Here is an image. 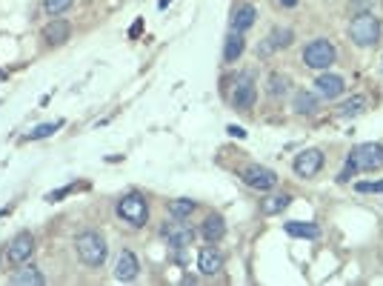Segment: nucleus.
I'll return each mask as SVG.
<instances>
[{
	"instance_id": "17",
	"label": "nucleus",
	"mask_w": 383,
	"mask_h": 286,
	"mask_svg": "<svg viewBox=\"0 0 383 286\" xmlns=\"http://www.w3.org/2000/svg\"><path fill=\"white\" fill-rule=\"evenodd\" d=\"M69 23H63V20H52L49 26L43 29V37L49 40V43H66L69 40Z\"/></svg>"
},
{
	"instance_id": "5",
	"label": "nucleus",
	"mask_w": 383,
	"mask_h": 286,
	"mask_svg": "<svg viewBox=\"0 0 383 286\" xmlns=\"http://www.w3.org/2000/svg\"><path fill=\"white\" fill-rule=\"evenodd\" d=\"M117 214H121V218L126 224H132V226H143L146 218H149V203H146L143 195L132 192V195H126L121 203H117Z\"/></svg>"
},
{
	"instance_id": "21",
	"label": "nucleus",
	"mask_w": 383,
	"mask_h": 286,
	"mask_svg": "<svg viewBox=\"0 0 383 286\" xmlns=\"http://www.w3.org/2000/svg\"><path fill=\"white\" fill-rule=\"evenodd\" d=\"M192 212H195V201H186V198L172 201V206H169V214H172L175 221H186Z\"/></svg>"
},
{
	"instance_id": "19",
	"label": "nucleus",
	"mask_w": 383,
	"mask_h": 286,
	"mask_svg": "<svg viewBox=\"0 0 383 286\" xmlns=\"http://www.w3.org/2000/svg\"><path fill=\"white\" fill-rule=\"evenodd\" d=\"M286 232L292 237H318L321 235V229L315 224H300V221H289L286 224Z\"/></svg>"
},
{
	"instance_id": "25",
	"label": "nucleus",
	"mask_w": 383,
	"mask_h": 286,
	"mask_svg": "<svg viewBox=\"0 0 383 286\" xmlns=\"http://www.w3.org/2000/svg\"><path fill=\"white\" fill-rule=\"evenodd\" d=\"M286 89H289V78H283V75H272L269 78V94H272V98H283Z\"/></svg>"
},
{
	"instance_id": "31",
	"label": "nucleus",
	"mask_w": 383,
	"mask_h": 286,
	"mask_svg": "<svg viewBox=\"0 0 383 286\" xmlns=\"http://www.w3.org/2000/svg\"><path fill=\"white\" fill-rule=\"evenodd\" d=\"M278 3H280V6H286V9H289V6H298V3H300V0H278Z\"/></svg>"
},
{
	"instance_id": "7",
	"label": "nucleus",
	"mask_w": 383,
	"mask_h": 286,
	"mask_svg": "<svg viewBox=\"0 0 383 286\" xmlns=\"http://www.w3.org/2000/svg\"><path fill=\"white\" fill-rule=\"evenodd\" d=\"M255 98H257V89H255V81L249 75H241L235 83V92H232V106L235 109H252L255 106Z\"/></svg>"
},
{
	"instance_id": "26",
	"label": "nucleus",
	"mask_w": 383,
	"mask_h": 286,
	"mask_svg": "<svg viewBox=\"0 0 383 286\" xmlns=\"http://www.w3.org/2000/svg\"><path fill=\"white\" fill-rule=\"evenodd\" d=\"M71 3H75V0H46V3H43V9H46V12H49V15L55 17V15H63V12H66Z\"/></svg>"
},
{
	"instance_id": "3",
	"label": "nucleus",
	"mask_w": 383,
	"mask_h": 286,
	"mask_svg": "<svg viewBox=\"0 0 383 286\" xmlns=\"http://www.w3.org/2000/svg\"><path fill=\"white\" fill-rule=\"evenodd\" d=\"M334 58H338V52H334V43L326 40V37H318L312 40L303 49V63L309 69H329L334 63Z\"/></svg>"
},
{
	"instance_id": "8",
	"label": "nucleus",
	"mask_w": 383,
	"mask_h": 286,
	"mask_svg": "<svg viewBox=\"0 0 383 286\" xmlns=\"http://www.w3.org/2000/svg\"><path fill=\"white\" fill-rule=\"evenodd\" d=\"M323 169V152L321 149H303L295 158V172L300 178H315Z\"/></svg>"
},
{
	"instance_id": "29",
	"label": "nucleus",
	"mask_w": 383,
	"mask_h": 286,
	"mask_svg": "<svg viewBox=\"0 0 383 286\" xmlns=\"http://www.w3.org/2000/svg\"><path fill=\"white\" fill-rule=\"evenodd\" d=\"M355 189H357V192H383V180H375V183L364 180V183H357Z\"/></svg>"
},
{
	"instance_id": "20",
	"label": "nucleus",
	"mask_w": 383,
	"mask_h": 286,
	"mask_svg": "<svg viewBox=\"0 0 383 286\" xmlns=\"http://www.w3.org/2000/svg\"><path fill=\"white\" fill-rule=\"evenodd\" d=\"M295 109L300 115H315L318 112V101H315V94H309V92H298L295 94Z\"/></svg>"
},
{
	"instance_id": "16",
	"label": "nucleus",
	"mask_w": 383,
	"mask_h": 286,
	"mask_svg": "<svg viewBox=\"0 0 383 286\" xmlns=\"http://www.w3.org/2000/svg\"><path fill=\"white\" fill-rule=\"evenodd\" d=\"M255 15H257L255 6H249V3L241 6V9L235 12V17H232V29L235 32H246L249 26H255Z\"/></svg>"
},
{
	"instance_id": "22",
	"label": "nucleus",
	"mask_w": 383,
	"mask_h": 286,
	"mask_svg": "<svg viewBox=\"0 0 383 286\" xmlns=\"http://www.w3.org/2000/svg\"><path fill=\"white\" fill-rule=\"evenodd\" d=\"M289 195H272V198H266L263 201V212L266 214H278V212H283L286 206H289Z\"/></svg>"
},
{
	"instance_id": "4",
	"label": "nucleus",
	"mask_w": 383,
	"mask_h": 286,
	"mask_svg": "<svg viewBox=\"0 0 383 286\" xmlns=\"http://www.w3.org/2000/svg\"><path fill=\"white\" fill-rule=\"evenodd\" d=\"M349 166L355 172L357 169H364V172L380 169V166H383V146H380V143H361V146L349 155Z\"/></svg>"
},
{
	"instance_id": "10",
	"label": "nucleus",
	"mask_w": 383,
	"mask_h": 286,
	"mask_svg": "<svg viewBox=\"0 0 383 286\" xmlns=\"http://www.w3.org/2000/svg\"><path fill=\"white\" fill-rule=\"evenodd\" d=\"M163 237L169 241V246L183 249V246H189L192 241H195V232H192L186 224H166L163 226Z\"/></svg>"
},
{
	"instance_id": "14",
	"label": "nucleus",
	"mask_w": 383,
	"mask_h": 286,
	"mask_svg": "<svg viewBox=\"0 0 383 286\" xmlns=\"http://www.w3.org/2000/svg\"><path fill=\"white\" fill-rule=\"evenodd\" d=\"M244 49H246V40H244V32H232L229 37H226V49H223V60L226 63H235L237 58L244 55Z\"/></svg>"
},
{
	"instance_id": "27",
	"label": "nucleus",
	"mask_w": 383,
	"mask_h": 286,
	"mask_svg": "<svg viewBox=\"0 0 383 286\" xmlns=\"http://www.w3.org/2000/svg\"><path fill=\"white\" fill-rule=\"evenodd\" d=\"M60 126H63L60 121H55V124H40V126H37V129H35V132H32L29 137H32V140H40V137H49V135H52V132H58Z\"/></svg>"
},
{
	"instance_id": "12",
	"label": "nucleus",
	"mask_w": 383,
	"mask_h": 286,
	"mask_svg": "<svg viewBox=\"0 0 383 286\" xmlns=\"http://www.w3.org/2000/svg\"><path fill=\"white\" fill-rule=\"evenodd\" d=\"M315 86H318V94H321V98H326V101H334L346 89L343 86V78H338V75H321L315 81Z\"/></svg>"
},
{
	"instance_id": "23",
	"label": "nucleus",
	"mask_w": 383,
	"mask_h": 286,
	"mask_svg": "<svg viewBox=\"0 0 383 286\" xmlns=\"http://www.w3.org/2000/svg\"><path fill=\"white\" fill-rule=\"evenodd\" d=\"M364 109H366V98H364V94H355L352 101L341 103V115H343V117H349V115H361Z\"/></svg>"
},
{
	"instance_id": "18",
	"label": "nucleus",
	"mask_w": 383,
	"mask_h": 286,
	"mask_svg": "<svg viewBox=\"0 0 383 286\" xmlns=\"http://www.w3.org/2000/svg\"><path fill=\"white\" fill-rule=\"evenodd\" d=\"M292 37H295V35H292V29H275V32H272V35L266 37L269 43H263V49H260V52L283 49V46H289V43H292Z\"/></svg>"
},
{
	"instance_id": "30",
	"label": "nucleus",
	"mask_w": 383,
	"mask_h": 286,
	"mask_svg": "<svg viewBox=\"0 0 383 286\" xmlns=\"http://www.w3.org/2000/svg\"><path fill=\"white\" fill-rule=\"evenodd\" d=\"M229 135H235V137H244V135H246V132H244V129H241V126H229Z\"/></svg>"
},
{
	"instance_id": "1",
	"label": "nucleus",
	"mask_w": 383,
	"mask_h": 286,
	"mask_svg": "<svg viewBox=\"0 0 383 286\" xmlns=\"http://www.w3.org/2000/svg\"><path fill=\"white\" fill-rule=\"evenodd\" d=\"M349 37H352L357 46H375L377 37H380V20H377L372 12L355 15L352 26H349Z\"/></svg>"
},
{
	"instance_id": "2",
	"label": "nucleus",
	"mask_w": 383,
	"mask_h": 286,
	"mask_svg": "<svg viewBox=\"0 0 383 286\" xmlns=\"http://www.w3.org/2000/svg\"><path fill=\"white\" fill-rule=\"evenodd\" d=\"M75 246H78L80 260H83V264H89V267H101L103 260H106V241L98 232H83L75 241Z\"/></svg>"
},
{
	"instance_id": "11",
	"label": "nucleus",
	"mask_w": 383,
	"mask_h": 286,
	"mask_svg": "<svg viewBox=\"0 0 383 286\" xmlns=\"http://www.w3.org/2000/svg\"><path fill=\"white\" fill-rule=\"evenodd\" d=\"M198 267L203 275H218L223 269V255L214 249V246H206L201 249V258H198Z\"/></svg>"
},
{
	"instance_id": "24",
	"label": "nucleus",
	"mask_w": 383,
	"mask_h": 286,
	"mask_svg": "<svg viewBox=\"0 0 383 286\" xmlns=\"http://www.w3.org/2000/svg\"><path fill=\"white\" fill-rule=\"evenodd\" d=\"M12 283H17V286H23V283H35V286H40V283H43V275L32 267V269H23V272H17V275L12 278Z\"/></svg>"
},
{
	"instance_id": "6",
	"label": "nucleus",
	"mask_w": 383,
	"mask_h": 286,
	"mask_svg": "<svg viewBox=\"0 0 383 286\" xmlns=\"http://www.w3.org/2000/svg\"><path fill=\"white\" fill-rule=\"evenodd\" d=\"M241 178L249 189H257V192H269V189H275V183H278V175L272 169H266V166H246L241 172Z\"/></svg>"
},
{
	"instance_id": "9",
	"label": "nucleus",
	"mask_w": 383,
	"mask_h": 286,
	"mask_svg": "<svg viewBox=\"0 0 383 286\" xmlns=\"http://www.w3.org/2000/svg\"><path fill=\"white\" fill-rule=\"evenodd\" d=\"M32 252H35V241H32L29 232H20L9 244V260H12V264H23V260H29Z\"/></svg>"
},
{
	"instance_id": "15",
	"label": "nucleus",
	"mask_w": 383,
	"mask_h": 286,
	"mask_svg": "<svg viewBox=\"0 0 383 286\" xmlns=\"http://www.w3.org/2000/svg\"><path fill=\"white\" fill-rule=\"evenodd\" d=\"M223 235H226L223 218H221V214H209V218L203 221V237H206L209 244H214V241H221Z\"/></svg>"
},
{
	"instance_id": "32",
	"label": "nucleus",
	"mask_w": 383,
	"mask_h": 286,
	"mask_svg": "<svg viewBox=\"0 0 383 286\" xmlns=\"http://www.w3.org/2000/svg\"><path fill=\"white\" fill-rule=\"evenodd\" d=\"M380 69H383V60H380Z\"/></svg>"
},
{
	"instance_id": "28",
	"label": "nucleus",
	"mask_w": 383,
	"mask_h": 286,
	"mask_svg": "<svg viewBox=\"0 0 383 286\" xmlns=\"http://www.w3.org/2000/svg\"><path fill=\"white\" fill-rule=\"evenodd\" d=\"M372 3H375V0H349V12L352 15H364V12L372 9Z\"/></svg>"
},
{
	"instance_id": "13",
	"label": "nucleus",
	"mask_w": 383,
	"mask_h": 286,
	"mask_svg": "<svg viewBox=\"0 0 383 286\" xmlns=\"http://www.w3.org/2000/svg\"><path fill=\"white\" fill-rule=\"evenodd\" d=\"M137 258L132 252H121V258H117V267H114V278L117 280H135L137 278Z\"/></svg>"
}]
</instances>
